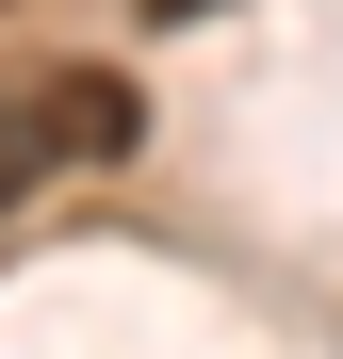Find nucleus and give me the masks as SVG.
Here are the masks:
<instances>
[{"label": "nucleus", "mask_w": 343, "mask_h": 359, "mask_svg": "<svg viewBox=\"0 0 343 359\" xmlns=\"http://www.w3.org/2000/svg\"><path fill=\"white\" fill-rule=\"evenodd\" d=\"M33 131H49V163H131L147 147V82L66 49V66H33Z\"/></svg>", "instance_id": "nucleus-1"}, {"label": "nucleus", "mask_w": 343, "mask_h": 359, "mask_svg": "<svg viewBox=\"0 0 343 359\" xmlns=\"http://www.w3.org/2000/svg\"><path fill=\"white\" fill-rule=\"evenodd\" d=\"M33 180H49V131H33V66H17V82H0V212H17Z\"/></svg>", "instance_id": "nucleus-2"}, {"label": "nucleus", "mask_w": 343, "mask_h": 359, "mask_svg": "<svg viewBox=\"0 0 343 359\" xmlns=\"http://www.w3.org/2000/svg\"><path fill=\"white\" fill-rule=\"evenodd\" d=\"M131 17H229V0H131Z\"/></svg>", "instance_id": "nucleus-3"}]
</instances>
